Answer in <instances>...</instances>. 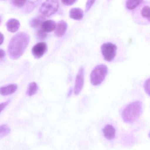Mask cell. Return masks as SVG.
I'll list each match as a JSON object with an SVG mask.
<instances>
[{"label": "cell", "instance_id": "277c9868", "mask_svg": "<svg viewBox=\"0 0 150 150\" xmlns=\"http://www.w3.org/2000/svg\"><path fill=\"white\" fill-rule=\"evenodd\" d=\"M108 73V68L106 65L100 64L95 67L90 75V81L93 86L101 84Z\"/></svg>", "mask_w": 150, "mask_h": 150}, {"label": "cell", "instance_id": "44dd1931", "mask_svg": "<svg viewBox=\"0 0 150 150\" xmlns=\"http://www.w3.org/2000/svg\"><path fill=\"white\" fill-rule=\"evenodd\" d=\"M26 1V0H12L13 5L19 8L24 6Z\"/></svg>", "mask_w": 150, "mask_h": 150}, {"label": "cell", "instance_id": "83f0119b", "mask_svg": "<svg viewBox=\"0 0 150 150\" xmlns=\"http://www.w3.org/2000/svg\"><path fill=\"white\" fill-rule=\"evenodd\" d=\"M108 1H109V0H108Z\"/></svg>", "mask_w": 150, "mask_h": 150}, {"label": "cell", "instance_id": "d4e9b609", "mask_svg": "<svg viewBox=\"0 0 150 150\" xmlns=\"http://www.w3.org/2000/svg\"><path fill=\"white\" fill-rule=\"evenodd\" d=\"M5 54H5V52L2 49H1L0 50V59H1V61L5 57Z\"/></svg>", "mask_w": 150, "mask_h": 150}, {"label": "cell", "instance_id": "d6986e66", "mask_svg": "<svg viewBox=\"0 0 150 150\" xmlns=\"http://www.w3.org/2000/svg\"><path fill=\"white\" fill-rule=\"evenodd\" d=\"M48 34L46 32L44 31L43 30H39L36 33V36L37 38L40 40L45 39L47 37Z\"/></svg>", "mask_w": 150, "mask_h": 150}, {"label": "cell", "instance_id": "8fae6325", "mask_svg": "<svg viewBox=\"0 0 150 150\" xmlns=\"http://www.w3.org/2000/svg\"><path fill=\"white\" fill-rule=\"evenodd\" d=\"M20 25L19 21L15 18H11L6 23L7 30L12 33L16 32L19 29Z\"/></svg>", "mask_w": 150, "mask_h": 150}, {"label": "cell", "instance_id": "603a6c76", "mask_svg": "<svg viewBox=\"0 0 150 150\" xmlns=\"http://www.w3.org/2000/svg\"><path fill=\"white\" fill-rule=\"evenodd\" d=\"M76 0H61L62 2L66 6H70L74 4Z\"/></svg>", "mask_w": 150, "mask_h": 150}, {"label": "cell", "instance_id": "6da1fadb", "mask_svg": "<svg viewBox=\"0 0 150 150\" xmlns=\"http://www.w3.org/2000/svg\"><path fill=\"white\" fill-rule=\"evenodd\" d=\"M30 41V37L26 33L22 32L12 37L8 46V53L12 59H17L24 52Z\"/></svg>", "mask_w": 150, "mask_h": 150}, {"label": "cell", "instance_id": "4316f807", "mask_svg": "<svg viewBox=\"0 0 150 150\" xmlns=\"http://www.w3.org/2000/svg\"><path fill=\"white\" fill-rule=\"evenodd\" d=\"M149 138H150V132H149Z\"/></svg>", "mask_w": 150, "mask_h": 150}, {"label": "cell", "instance_id": "ba28073f", "mask_svg": "<svg viewBox=\"0 0 150 150\" xmlns=\"http://www.w3.org/2000/svg\"><path fill=\"white\" fill-rule=\"evenodd\" d=\"M48 50L47 44L45 42L37 43L32 49V53L36 59H40L46 52Z\"/></svg>", "mask_w": 150, "mask_h": 150}, {"label": "cell", "instance_id": "7402d4cb", "mask_svg": "<svg viewBox=\"0 0 150 150\" xmlns=\"http://www.w3.org/2000/svg\"><path fill=\"white\" fill-rule=\"evenodd\" d=\"M96 0H87L85 5V11L87 12L90 9L92 5L94 4Z\"/></svg>", "mask_w": 150, "mask_h": 150}, {"label": "cell", "instance_id": "30bf717a", "mask_svg": "<svg viewBox=\"0 0 150 150\" xmlns=\"http://www.w3.org/2000/svg\"><path fill=\"white\" fill-rule=\"evenodd\" d=\"M68 28V24L64 20H61L56 24L55 34L58 37H62L65 35Z\"/></svg>", "mask_w": 150, "mask_h": 150}, {"label": "cell", "instance_id": "e0dca14e", "mask_svg": "<svg viewBox=\"0 0 150 150\" xmlns=\"http://www.w3.org/2000/svg\"><path fill=\"white\" fill-rule=\"evenodd\" d=\"M45 18L43 17L40 16L37 17L33 19L30 22V25L33 28H37L39 26H41V24L43 22Z\"/></svg>", "mask_w": 150, "mask_h": 150}, {"label": "cell", "instance_id": "4fadbf2b", "mask_svg": "<svg viewBox=\"0 0 150 150\" xmlns=\"http://www.w3.org/2000/svg\"><path fill=\"white\" fill-rule=\"evenodd\" d=\"M69 16L74 20H82L84 16L83 11L80 8H72L70 11Z\"/></svg>", "mask_w": 150, "mask_h": 150}, {"label": "cell", "instance_id": "9a60e30c", "mask_svg": "<svg viewBox=\"0 0 150 150\" xmlns=\"http://www.w3.org/2000/svg\"><path fill=\"white\" fill-rule=\"evenodd\" d=\"M144 0H126L125 6L128 10L133 11Z\"/></svg>", "mask_w": 150, "mask_h": 150}, {"label": "cell", "instance_id": "5bb4252c", "mask_svg": "<svg viewBox=\"0 0 150 150\" xmlns=\"http://www.w3.org/2000/svg\"><path fill=\"white\" fill-rule=\"evenodd\" d=\"M56 24L54 21L52 20H48L44 21L41 24V29L46 33L51 32L55 30Z\"/></svg>", "mask_w": 150, "mask_h": 150}, {"label": "cell", "instance_id": "ffe728a7", "mask_svg": "<svg viewBox=\"0 0 150 150\" xmlns=\"http://www.w3.org/2000/svg\"><path fill=\"white\" fill-rule=\"evenodd\" d=\"M144 88L146 93L150 96V78L148 79L144 82Z\"/></svg>", "mask_w": 150, "mask_h": 150}, {"label": "cell", "instance_id": "ac0fdd59", "mask_svg": "<svg viewBox=\"0 0 150 150\" xmlns=\"http://www.w3.org/2000/svg\"><path fill=\"white\" fill-rule=\"evenodd\" d=\"M10 131V128L8 125L5 124L1 125L0 127V137L1 138L8 135Z\"/></svg>", "mask_w": 150, "mask_h": 150}, {"label": "cell", "instance_id": "cb8c5ba5", "mask_svg": "<svg viewBox=\"0 0 150 150\" xmlns=\"http://www.w3.org/2000/svg\"><path fill=\"white\" fill-rule=\"evenodd\" d=\"M10 100H7V101H5V102L1 103V112H2L6 108V107L9 105V103H10Z\"/></svg>", "mask_w": 150, "mask_h": 150}, {"label": "cell", "instance_id": "7c38bea8", "mask_svg": "<svg viewBox=\"0 0 150 150\" xmlns=\"http://www.w3.org/2000/svg\"><path fill=\"white\" fill-rule=\"evenodd\" d=\"M17 89V85L16 84H11L1 87L0 93L2 96H5L10 95L15 93Z\"/></svg>", "mask_w": 150, "mask_h": 150}, {"label": "cell", "instance_id": "8992f818", "mask_svg": "<svg viewBox=\"0 0 150 150\" xmlns=\"http://www.w3.org/2000/svg\"><path fill=\"white\" fill-rule=\"evenodd\" d=\"M117 50V46L111 42L105 43L101 46V53L104 59L108 62H111L114 59Z\"/></svg>", "mask_w": 150, "mask_h": 150}, {"label": "cell", "instance_id": "3957f363", "mask_svg": "<svg viewBox=\"0 0 150 150\" xmlns=\"http://www.w3.org/2000/svg\"><path fill=\"white\" fill-rule=\"evenodd\" d=\"M135 23L138 24L150 25V1H144L132 12Z\"/></svg>", "mask_w": 150, "mask_h": 150}, {"label": "cell", "instance_id": "7a4b0ae2", "mask_svg": "<svg viewBox=\"0 0 150 150\" xmlns=\"http://www.w3.org/2000/svg\"><path fill=\"white\" fill-rule=\"evenodd\" d=\"M142 112V103L139 100L134 101L126 105L122 111V118L126 123L136 121Z\"/></svg>", "mask_w": 150, "mask_h": 150}, {"label": "cell", "instance_id": "5b68a950", "mask_svg": "<svg viewBox=\"0 0 150 150\" xmlns=\"http://www.w3.org/2000/svg\"><path fill=\"white\" fill-rule=\"evenodd\" d=\"M59 6V0H45L41 6L39 11L45 16H50L57 11Z\"/></svg>", "mask_w": 150, "mask_h": 150}, {"label": "cell", "instance_id": "52a82bcc", "mask_svg": "<svg viewBox=\"0 0 150 150\" xmlns=\"http://www.w3.org/2000/svg\"><path fill=\"white\" fill-rule=\"evenodd\" d=\"M84 84V69L81 67L79 69L76 77L74 87V93L75 95H78L81 92Z\"/></svg>", "mask_w": 150, "mask_h": 150}, {"label": "cell", "instance_id": "2e32d148", "mask_svg": "<svg viewBox=\"0 0 150 150\" xmlns=\"http://www.w3.org/2000/svg\"><path fill=\"white\" fill-rule=\"evenodd\" d=\"M38 90V87L37 84L35 82L30 83L27 87L26 94L28 96H32L34 95Z\"/></svg>", "mask_w": 150, "mask_h": 150}, {"label": "cell", "instance_id": "484cf974", "mask_svg": "<svg viewBox=\"0 0 150 150\" xmlns=\"http://www.w3.org/2000/svg\"><path fill=\"white\" fill-rule=\"evenodd\" d=\"M1 45H2L4 39V38L3 35L1 33Z\"/></svg>", "mask_w": 150, "mask_h": 150}, {"label": "cell", "instance_id": "9c48e42d", "mask_svg": "<svg viewBox=\"0 0 150 150\" xmlns=\"http://www.w3.org/2000/svg\"><path fill=\"white\" fill-rule=\"evenodd\" d=\"M104 137L107 140L112 141L115 138L116 129L112 125L107 124L102 129Z\"/></svg>", "mask_w": 150, "mask_h": 150}]
</instances>
